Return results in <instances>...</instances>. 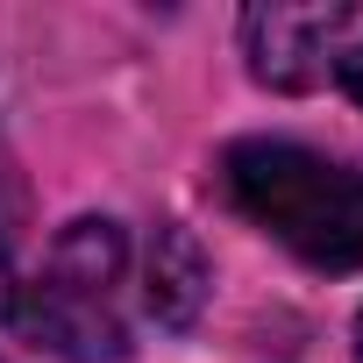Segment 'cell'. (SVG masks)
<instances>
[{
  "mask_svg": "<svg viewBox=\"0 0 363 363\" xmlns=\"http://www.w3.org/2000/svg\"><path fill=\"white\" fill-rule=\"evenodd\" d=\"M221 193L242 221H257L271 242H285L313 271H356L363 264V171L335 164L306 143L242 135L221 150Z\"/></svg>",
  "mask_w": 363,
  "mask_h": 363,
  "instance_id": "cell-1",
  "label": "cell"
},
{
  "mask_svg": "<svg viewBox=\"0 0 363 363\" xmlns=\"http://www.w3.org/2000/svg\"><path fill=\"white\" fill-rule=\"evenodd\" d=\"M121 285H128V235L121 221L86 214L50 242L36 285H22V320L65 363H121L128 356Z\"/></svg>",
  "mask_w": 363,
  "mask_h": 363,
  "instance_id": "cell-2",
  "label": "cell"
},
{
  "mask_svg": "<svg viewBox=\"0 0 363 363\" xmlns=\"http://www.w3.org/2000/svg\"><path fill=\"white\" fill-rule=\"evenodd\" d=\"M356 29V8H250L242 50L250 72L278 93H306L342 65V36Z\"/></svg>",
  "mask_w": 363,
  "mask_h": 363,
  "instance_id": "cell-3",
  "label": "cell"
},
{
  "mask_svg": "<svg viewBox=\"0 0 363 363\" xmlns=\"http://www.w3.org/2000/svg\"><path fill=\"white\" fill-rule=\"evenodd\" d=\"M214 271L193 242V228H178V221H157V242H150V271H143V306L164 320V328H193L200 299H207Z\"/></svg>",
  "mask_w": 363,
  "mask_h": 363,
  "instance_id": "cell-4",
  "label": "cell"
},
{
  "mask_svg": "<svg viewBox=\"0 0 363 363\" xmlns=\"http://www.w3.org/2000/svg\"><path fill=\"white\" fill-rule=\"evenodd\" d=\"M335 79H342V86H349V100L363 107V43H349V50H342V65H335Z\"/></svg>",
  "mask_w": 363,
  "mask_h": 363,
  "instance_id": "cell-5",
  "label": "cell"
},
{
  "mask_svg": "<svg viewBox=\"0 0 363 363\" xmlns=\"http://www.w3.org/2000/svg\"><path fill=\"white\" fill-rule=\"evenodd\" d=\"M8 292H15V278H8V228H0V306H8Z\"/></svg>",
  "mask_w": 363,
  "mask_h": 363,
  "instance_id": "cell-6",
  "label": "cell"
},
{
  "mask_svg": "<svg viewBox=\"0 0 363 363\" xmlns=\"http://www.w3.org/2000/svg\"><path fill=\"white\" fill-rule=\"evenodd\" d=\"M356 363H363V313H356Z\"/></svg>",
  "mask_w": 363,
  "mask_h": 363,
  "instance_id": "cell-7",
  "label": "cell"
}]
</instances>
